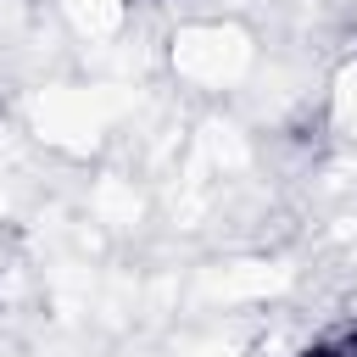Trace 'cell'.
<instances>
[{"label": "cell", "mask_w": 357, "mask_h": 357, "mask_svg": "<svg viewBox=\"0 0 357 357\" xmlns=\"http://www.w3.org/2000/svg\"><path fill=\"white\" fill-rule=\"evenodd\" d=\"M329 123L340 139H357V61H346L335 73V89H329Z\"/></svg>", "instance_id": "6da1fadb"}]
</instances>
